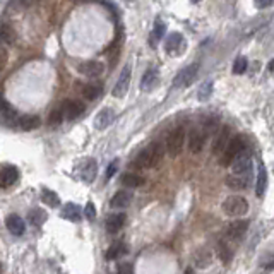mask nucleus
Returning <instances> with one entry per match:
<instances>
[{
  "label": "nucleus",
  "mask_w": 274,
  "mask_h": 274,
  "mask_svg": "<svg viewBox=\"0 0 274 274\" xmlns=\"http://www.w3.org/2000/svg\"><path fill=\"white\" fill-rule=\"evenodd\" d=\"M163 154L165 151L161 148L159 144H149L137 154V158L134 161V165H137L139 168L143 170H151V168H156L159 165V161L163 159Z\"/></svg>",
  "instance_id": "obj_1"
},
{
  "label": "nucleus",
  "mask_w": 274,
  "mask_h": 274,
  "mask_svg": "<svg viewBox=\"0 0 274 274\" xmlns=\"http://www.w3.org/2000/svg\"><path fill=\"white\" fill-rule=\"evenodd\" d=\"M245 149H247V137L245 135L238 134V135L232 137V139L228 141L224 151L219 154V156H221V158H219V163H221L223 166H230V163H232V161Z\"/></svg>",
  "instance_id": "obj_2"
},
{
  "label": "nucleus",
  "mask_w": 274,
  "mask_h": 274,
  "mask_svg": "<svg viewBox=\"0 0 274 274\" xmlns=\"http://www.w3.org/2000/svg\"><path fill=\"white\" fill-rule=\"evenodd\" d=\"M221 208L228 216L240 218L248 213V200L245 197H240V195H230V197L224 199Z\"/></svg>",
  "instance_id": "obj_3"
},
{
  "label": "nucleus",
  "mask_w": 274,
  "mask_h": 274,
  "mask_svg": "<svg viewBox=\"0 0 274 274\" xmlns=\"http://www.w3.org/2000/svg\"><path fill=\"white\" fill-rule=\"evenodd\" d=\"M184 143H185V129L182 125L175 127V129L170 130V134L166 135V151L171 158L178 156L184 149Z\"/></svg>",
  "instance_id": "obj_4"
},
{
  "label": "nucleus",
  "mask_w": 274,
  "mask_h": 274,
  "mask_svg": "<svg viewBox=\"0 0 274 274\" xmlns=\"http://www.w3.org/2000/svg\"><path fill=\"white\" fill-rule=\"evenodd\" d=\"M197 72H199V63H190V65L184 67L175 76L173 87H189L195 81V77H197Z\"/></svg>",
  "instance_id": "obj_5"
},
{
  "label": "nucleus",
  "mask_w": 274,
  "mask_h": 274,
  "mask_svg": "<svg viewBox=\"0 0 274 274\" xmlns=\"http://www.w3.org/2000/svg\"><path fill=\"white\" fill-rule=\"evenodd\" d=\"M230 166H232L235 175H248V173H250V170H252V156H250V153H248L247 149L242 151V153H240L237 158L230 163Z\"/></svg>",
  "instance_id": "obj_6"
},
{
  "label": "nucleus",
  "mask_w": 274,
  "mask_h": 274,
  "mask_svg": "<svg viewBox=\"0 0 274 274\" xmlns=\"http://www.w3.org/2000/svg\"><path fill=\"white\" fill-rule=\"evenodd\" d=\"M60 110H62L63 119L76 120V119H79L82 113H84L86 106H84V103L79 101V100H67V101H63Z\"/></svg>",
  "instance_id": "obj_7"
},
{
  "label": "nucleus",
  "mask_w": 274,
  "mask_h": 274,
  "mask_svg": "<svg viewBox=\"0 0 274 274\" xmlns=\"http://www.w3.org/2000/svg\"><path fill=\"white\" fill-rule=\"evenodd\" d=\"M130 77H132V68H130V65H125L124 71L120 72L119 81H117V84L113 87V96L115 98H124L127 93H129Z\"/></svg>",
  "instance_id": "obj_8"
},
{
  "label": "nucleus",
  "mask_w": 274,
  "mask_h": 274,
  "mask_svg": "<svg viewBox=\"0 0 274 274\" xmlns=\"http://www.w3.org/2000/svg\"><path fill=\"white\" fill-rule=\"evenodd\" d=\"M77 71H79L82 76L91 77V79H96V77H100L103 72H105V65L98 60H87V62L79 63Z\"/></svg>",
  "instance_id": "obj_9"
},
{
  "label": "nucleus",
  "mask_w": 274,
  "mask_h": 274,
  "mask_svg": "<svg viewBox=\"0 0 274 274\" xmlns=\"http://www.w3.org/2000/svg\"><path fill=\"white\" fill-rule=\"evenodd\" d=\"M184 48H185V40H184V36L180 33H171L170 36L166 38L165 50H166L168 55H171V57L178 55L180 52H184Z\"/></svg>",
  "instance_id": "obj_10"
},
{
  "label": "nucleus",
  "mask_w": 274,
  "mask_h": 274,
  "mask_svg": "<svg viewBox=\"0 0 274 274\" xmlns=\"http://www.w3.org/2000/svg\"><path fill=\"white\" fill-rule=\"evenodd\" d=\"M247 230H248V221H245V219H237V221L228 223V226L224 228V235L230 240H240L247 233Z\"/></svg>",
  "instance_id": "obj_11"
},
{
  "label": "nucleus",
  "mask_w": 274,
  "mask_h": 274,
  "mask_svg": "<svg viewBox=\"0 0 274 274\" xmlns=\"http://www.w3.org/2000/svg\"><path fill=\"white\" fill-rule=\"evenodd\" d=\"M230 139H232V129H230L228 125L221 127V129L218 130L216 137H214V141H213V153L218 154V156L221 154L224 151V148H226Z\"/></svg>",
  "instance_id": "obj_12"
},
{
  "label": "nucleus",
  "mask_w": 274,
  "mask_h": 274,
  "mask_svg": "<svg viewBox=\"0 0 274 274\" xmlns=\"http://www.w3.org/2000/svg\"><path fill=\"white\" fill-rule=\"evenodd\" d=\"M206 139H208V134L200 129H195L190 132L189 135V149L192 154H197L200 151L204 149V144H206Z\"/></svg>",
  "instance_id": "obj_13"
},
{
  "label": "nucleus",
  "mask_w": 274,
  "mask_h": 274,
  "mask_svg": "<svg viewBox=\"0 0 274 274\" xmlns=\"http://www.w3.org/2000/svg\"><path fill=\"white\" fill-rule=\"evenodd\" d=\"M6 226L14 237H21L24 233V230H26V223H24V219L21 216H17V214H9L6 219Z\"/></svg>",
  "instance_id": "obj_14"
},
{
  "label": "nucleus",
  "mask_w": 274,
  "mask_h": 274,
  "mask_svg": "<svg viewBox=\"0 0 274 274\" xmlns=\"http://www.w3.org/2000/svg\"><path fill=\"white\" fill-rule=\"evenodd\" d=\"M77 89H79V93L86 98V100L95 101V100H98V98L101 96L103 86L101 84H96V82H86V84H79V87H77Z\"/></svg>",
  "instance_id": "obj_15"
},
{
  "label": "nucleus",
  "mask_w": 274,
  "mask_h": 274,
  "mask_svg": "<svg viewBox=\"0 0 274 274\" xmlns=\"http://www.w3.org/2000/svg\"><path fill=\"white\" fill-rule=\"evenodd\" d=\"M113 120H115V111L111 108H103L100 113L95 117V127L98 130H105L106 127H110V124Z\"/></svg>",
  "instance_id": "obj_16"
},
{
  "label": "nucleus",
  "mask_w": 274,
  "mask_h": 274,
  "mask_svg": "<svg viewBox=\"0 0 274 274\" xmlns=\"http://www.w3.org/2000/svg\"><path fill=\"white\" fill-rule=\"evenodd\" d=\"M17 178H19L17 168H14V166H6V168L0 171V187L2 189L11 187V185L17 182Z\"/></svg>",
  "instance_id": "obj_17"
},
{
  "label": "nucleus",
  "mask_w": 274,
  "mask_h": 274,
  "mask_svg": "<svg viewBox=\"0 0 274 274\" xmlns=\"http://www.w3.org/2000/svg\"><path fill=\"white\" fill-rule=\"evenodd\" d=\"M96 173H98V163L95 159H86L84 163L81 165V177H82V180L84 182H93L95 180V177H96Z\"/></svg>",
  "instance_id": "obj_18"
},
{
  "label": "nucleus",
  "mask_w": 274,
  "mask_h": 274,
  "mask_svg": "<svg viewBox=\"0 0 274 274\" xmlns=\"http://www.w3.org/2000/svg\"><path fill=\"white\" fill-rule=\"evenodd\" d=\"M158 81H159L158 71H156V68H149V71L143 76V79H141V89L146 93L154 89V87L158 86Z\"/></svg>",
  "instance_id": "obj_19"
},
{
  "label": "nucleus",
  "mask_w": 274,
  "mask_h": 274,
  "mask_svg": "<svg viewBox=\"0 0 274 274\" xmlns=\"http://www.w3.org/2000/svg\"><path fill=\"white\" fill-rule=\"evenodd\" d=\"M124 223H125L124 213L110 214V216L106 218V230H108V233H119L120 230L124 228Z\"/></svg>",
  "instance_id": "obj_20"
},
{
  "label": "nucleus",
  "mask_w": 274,
  "mask_h": 274,
  "mask_svg": "<svg viewBox=\"0 0 274 274\" xmlns=\"http://www.w3.org/2000/svg\"><path fill=\"white\" fill-rule=\"evenodd\" d=\"M62 216L68 219V221H74V223H79L81 221V218H82V209L79 208L77 204L74 202H68L63 206V209H62Z\"/></svg>",
  "instance_id": "obj_21"
},
{
  "label": "nucleus",
  "mask_w": 274,
  "mask_h": 274,
  "mask_svg": "<svg viewBox=\"0 0 274 274\" xmlns=\"http://www.w3.org/2000/svg\"><path fill=\"white\" fill-rule=\"evenodd\" d=\"M16 117H17V111L16 108L11 105V103H7L4 98H0V120H4V122H12V120H16Z\"/></svg>",
  "instance_id": "obj_22"
},
{
  "label": "nucleus",
  "mask_w": 274,
  "mask_h": 274,
  "mask_svg": "<svg viewBox=\"0 0 274 274\" xmlns=\"http://www.w3.org/2000/svg\"><path fill=\"white\" fill-rule=\"evenodd\" d=\"M17 124H19V127H21V130L29 132V130L38 129L41 124V120H40V117H36V115H24L17 120Z\"/></svg>",
  "instance_id": "obj_23"
},
{
  "label": "nucleus",
  "mask_w": 274,
  "mask_h": 274,
  "mask_svg": "<svg viewBox=\"0 0 274 274\" xmlns=\"http://www.w3.org/2000/svg\"><path fill=\"white\" fill-rule=\"evenodd\" d=\"M226 185L233 190H243L248 187V175H230L226 177Z\"/></svg>",
  "instance_id": "obj_24"
},
{
  "label": "nucleus",
  "mask_w": 274,
  "mask_h": 274,
  "mask_svg": "<svg viewBox=\"0 0 274 274\" xmlns=\"http://www.w3.org/2000/svg\"><path fill=\"white\" fill-rule=\"evenodd\" d=\"M17 40V33L11 24H2L0 26V41L6 45H14Z\"/></svg>",
  "instance_id": "obj_25"
},
{
  "label": "nucleus",
  "mask_w": 274,
  "mask_h": 274,
  "mask_svg": "<svg viewBox=\"0 0 274 274\" xmlns=\"http://www.w3.org/2000/svg\"><path fill=\"white\" fill-rule=\"evenodd\" d=\"M132 202V194L127 192V190H119L113 197H111V206L117 209H124Z\"/></svg>",
  "instance_id": "obj_26"
},
{
  "label": "nucleus",
  "mask_w": 274,
  "mask_h": 274,
  "mask_svg": "<svg viewBox=\"0 0 274 274\" xmlns=\"http://www.w3.org/2000/svg\"><path fill=\"white\" fill-rule=\"evenodd\" d=\"M129 250H127V245L124 242H113L111 245L108 247V250H106L105 257L108 259V261H115V259L122 257L124 254H127Z\"/></svg>",
  "instance_id": "obj_27"
},
{
  "label": "nucleus",
  "mask_w": 274,
  "mask_h": 274,
  "mask_svg": "<svg viewBox=\"0 0 274 274\" xmlns=\"http://www.w3.org/2000/svg\"><path fill=\"white\" fill-rule=\"evenodd\" d=\"M47 219H48V214L40 208H34V209H31V211L28 213V221L31 223L33 226H36V228H40L41 224L47 221Z\"/></svg>",
  "instance_id": "obj_28"
},
{
  "label": "nucleus",
  "mask_w": 274,
  "mask_h": 274,
  "mask_svg": "<svg viewBox=\"0 0 274 274\" xmlns=\"http://www.w3.org/2000/svg\"><path fill=\"white\" fill-rule=\"evenodd\" d=\"M146 178L143 175H137V173H124L122 175V184L125 185V187H130V189H135V187H141V185H144Z\"/></svg>",
  "instance_id": "obj_29"
},
{
  "label": "nucleus",
  "mask_w": 274,
  "mask_h": 274,
  "mask_svg": "<svg viewBox=\"0 0 274 274\" xmlns=\"http://www.w3.org/2000/svg\"><path fill=\"white\" fill-rule=\"evenodd\" d=\"M165 22H161L159 19L154 22V28H153V31H151V36H149V45L151 47H156L158 45V41L163 40V36H165Z\"/></svg>",
  "instance_id": "obj_30"
},
{
  "label": "nucleus",
  "mask_w": 274,
  "mask_h": 274,
  "mask_svg": "<svg viewBox=\"0 0 274 274\" xmlns=\"http://www.w3.org/2000/svg\"><path fill=\"white\" fill-rule=\"evenodd\" d=\"M267 189V171L264 166L259 168V173H257V182H256V194L257 197H262L264 192Z\"/></svg>",
  "instance_id": "obj_31"
},
{
  "label": "nucleus",
  "mask_w": 274,
  "mask_h": 274,
  "mask_svg": "<svg viewBox=\"0 0 274 274\" xmlns=\"http://www.w3.org/2000/svg\"><path fill=\"white\" fill-rule=\"evenodd\" d=\"M216 252H218L219 261H221L223 264H230V261H232V257H233V250L226 245V243L219 242L218 247H216Z\"/></svg>",
  "instance_id": "obj_32"
},
{
  "label": "nucleus",
  "mask_w": 274,
  "mask_h": 274,
  "mask_svg": "<svg viewBox=\"0 0 274 274\" xmlns=\"http://www.w3.org/2000/svg\"><path fill=\"white\" fill-rule=\"evenodd\" d=\"M194 264L197 267H208L209 264H211V254H209L208 250H204V248H200V250L194 256Z\"/></svg>",
  "instance_id": "obj_33"
},
{
  "label": "nucleus",
  "mask_w": 274,
  "mask_h": 274,
  "mask_svg": "<svg viewBox=\"0 0 274 274\" xmlns=\"http://www.w3.org/2000/svg\"><path fill=\"white\" fill-rule=\"evenodd\" d=\"M41 199H43V202L48 204V206H50V208H57V206H60V197H58V195H57L55 192L48 190V189L43 190Z\"/></svg>",
  "instance_id": "obj_34"
},
{
  "label": "nucleus",
  "mask_w": 274,
  "mask_h": 274,
  "mask_svg": "<svg viewBox=\"0 0 274 274\" xmlns=\"http://www.w3.org/2000/svg\"><path fill=\"white\" fill-rule=\"evenodd\" d=\"M247 65H248V62H247V58L245 57H238L237 60H235L233 63V74H243V72L247 71Z\"/></svg>",
  "instance_id": "obj_35"
},
{
  "label": "nucleus",
  "mask_w": 274,
  "mask_h": 274,
  "mask_svg": "<svg viewBox=\"0 0 274 274\" xmlns=\"http://www.w3.org/2000/svg\"><path fill=\"white\" fill-rule=\"evenodd\" d=\"M211 93H213V82H206V84L200 86V89L197 93V98L200 101H206V100H209Z\"/></svg>",
  "instance_id": "obj_36"
},
{
  "label": "nucleus",
  "mask_w": 274,
  "mask_h": 274,
  "mask_svg": "<svg viewBox=\"0 0 274 274\" xmlns=\"http://www.w3.org/2000/svg\"><path fill=\"white\" fill-rule=\"evenodd\" d=\"M63 115H62V110L60 108H53L52 113H50V119H48V122H50V125H58L62 122Z\"/></svg>",
  "instance_id": "obj_37"
},
{
  "label": "nucleus",
  "mask_w": 274,
  "mask_h": 274,
  "mask_svg": "<svg viewBox=\"0 0 274 274\" xmlns=\"http://www.w3.org/2000/svg\"><path fill=\"white\" fill-rule=\"evenodd\" d=\"M82 213H84V216L89 219V221H93V219L96 218V208H95V204H93V202H87L86 208L82 209Z\"/></svg>",
  "instance_id": "obj_38"
},
{
  "label": "nucleus",
  "mask_w": 274,
  "mask_h": 274,
  "mask_svg": "<svg viewBox=\"0 0 274 274\" xmlns=\"http://www.w3.org/2000/svg\"><path fill=\"white\" fill-rule=\"evenodd\" d=\"M117 274H134V266L130 262H122L117 267Z\"/></svg>",
  "instance_id": "obj_39"
},
{
  "label": "nucleus",
  "mask_w": 274,
  "mask_h": 274,
  "mask_svg": "<svg viewBox=\"0 0 274 274\" xmlns=\"http://www.w3.org/2000/svg\"><path fill=\"white\" fill-rule=\"evenodd\" d=\"M7 60H9V53H7V48L4 45H0V72L6 68L7 65Z\"/></svg>",
  "instance_id": "obj_40"
},
{
  "label": "nucleus",
  "mask_w": 274,
  "mask_h": 274,
  "mask_svg": "<svg viewBox=\"0 0 274 274\" xmlns=\"http://www.w3.org/2000/svg\"><path fill=\"white\" fill-rule=\"evenodd\" d=\"M117 166H119V161H111V163L108 165V168H106V178H111L115 175V171H117Z\"/></svg>",
  "instance_id": "obj_41"
},
{
  "label": "nucleus",
  "mask_w": 274,
  "mask_h": 274,
  "mask_svg": "<svg viewBox=\"0 0 274 274\" xmlns=\"http://www.w3.org/2000/svg\"><path fill=\"white\" fill-rule=\"evenodd\" d=\"M254 4H256L257 9H267V7H271L272 0H254Z\"/></svg>",
  "instance_id": "obj_42"
},
{
  "label": "nucleus",
  "mask_w": 274,
  "mask_h": 274,
  "mask_svg": "<svg viewBox=\"0 0 274 274\" xmlns=\"http://www.w3.org/2000/svg\"><path fill=\"white\" fill-rule=\"evenodd\" d=\"M16 4H17V6H21V7H29V6H33V4H34V0H16Z\"/></svg>",
  "instance_id": "obj_43"
},
{
  "label": "nucleus",
  "mask_w": 274,
  "mask_h": 274,
  "mask_svg": "<svg viewBox=\"0 0 274 274\" xmlns=\"http://www.w3.org/2000/svg\"><path fill=\"white\" fill-rule=\"evenodd\" d=\"M185 274H195V272H194L192 267H187V269H185Z\"/></svg>",
  "instance_id": "obj_44"
},
{
  "label": "nucleus",
  "mask_w": 274,
  "mask_h": 274,
  "mask_svg": "<svg viewBox=\"0 0 274 274\" xmlns=\"http://www.w3.org/2000/svg\"><path fill=\"white\" fill-rule=\"evenodd\" d=\"M74 2H82V4H86V2H95V0H74Z\"/></svg>",
  "instance_id": "obj_45"
},
{
  "label": "nucleus",
  "mask_w": 274,
  "mask_h": 274,
  "mask_svg": "<svg viewBox=\"0 0 274 274\" xmlns=\"http://www.w3.org/2000/svg\"><path fill=\"white\" fill-rule=\"evenodd\" d=\"M0 98H2V86H0Z\"/></svg>",
  "instance_id": "obj_46"
},
{
  "label": "nucleus",
  "mask_w": 274,
  "mask_h": 274,
  "mask_svg": "<svg viewBox=\"0 0 274 274\" xmlns=\"http://www.w3.org/2000/svg\"><path fill=\"white\" fill-rule=\"evenodd\" d=\"M194 2H199V0H194Z\"/></svg>",
  "instance_id": "obj_47"
},
{
  "label": "nucleus",
  "mask_w": 274,
  "mask_h": 274,
  "mask_svg": "<svg viewBox=\"0 0 274 274\" xmlns=\"http://www.w3.org/2000/svg\"><path fill=\"white\" fill-rule=\"evenodd\" d=\"M129 2H134V0H129Z\"/></svg>",
  "instance_id": "obj_48"
}]
</instances>
